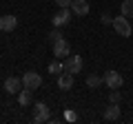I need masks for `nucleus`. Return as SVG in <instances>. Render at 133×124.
<instances>
[{
  "label": "nucleus",
  "mask_w": 133,
  "mask_h": 124,
  "mask_svg": "<svg viewBox=\"0 0 133 124\" xmlns=\"http://www.w3.org/2000/svg\"><path fill=\"white\" fill-rule=\"evenodd\" d=\"M113 29L118 31V36H122V38H131V33H133V27H131V22H129V18L127 16H115L113 18Z\"/></svg>",
  "instance_id": "1"
},
{
  "label": "nucleus",
  "mask_w": 133,
  "mask_h": 124,
  "mask_svg": "<svg viewBox=\"0 0 133 124\" xmlns=\"http://www.w3.org/2000/svg\"><path fill=\"white\" fill-rule=\"evenodd\" d=\"M40 84H42V78H40V73H36V71H27V73L22 75V86H24V89L36 91V89H40Z\"/></svg>",
  "instance_id": "2"
},
{
  "label": "nucleus",
  "mask_w": 133,
  "mask_h": 124,
  "mask_svg": "<svg viewBox=\"0 0 133 124\" xmlns=\"http://www.w3.org/2000/svg\"><path fill=\"white\" fill-rule=\"evenodd\" d=\"M64 71L73 73V75L80 73V71H82V58H80V56H71V53H69V56L64 58Z\"/></svg>",
  "instance_id": "3"
},
{
  "label": "nucleus",
  "mask_w": 133,
  "mask_h": 124,
  "mask_svg": "<svg viewBox=\"0 0 133 124\" xmlns=\"http://www.w3.org/2000/svg\"><path fill=\"white\" fill-rule=\"evenodd\" d=\"M104 84L109 86V89H120V86L124 84V80H122V75H120L118 71H113V69H111V71H107L104 75Z\"/></svg>",
  "instance_id": "4"
},
{
  "label": "nucleus",
  "mask_w": 133,
  "mask_h": 124,
  "mask_svg": "<svg viewBox=\"0 0 133 124\" xmlns=\"http://www.w3.org/2000/svg\"><path fill=\"white\" fill-rule=\"evenodd\" d=\"M71 7H60L58 9V13L53 16V24L56 27H64V24H69V20H71Z\"/></svg>",
  "instance_id": "5"
},
{
  "label": "nucleus",
  "mask_w": 133,
  "mask_h": 124,
  "mask_svg": "<svg viewBox=\"0 0 133 124\" xmlns=\"http://www.w3.org/2000/svg\"><path fill=\"white\" fill-rule=\"evenodd\" d=\"M33 122H49V106L44 102H38L36 109H33Z\"/></svg>",
  "instance_id": "6"
},
{
  "label": "nucleus",
  "mask_w": 133,
  "mask_h": 124,
  "mask_svg": "<svg viewBox=\"0 0 133 124\" xmlns=\"http://www.w3.org/2000/svg\"><path fill=\"white\" fill-rule=\"evenodd\" d=\"M69 53H71V44L66 42L64 38H60L58 42H53V56L56 58H66Z\"/></svg>",
  "instance_id": "7"
},
{
  "label": "nucleus",
  "mask_w": 133,
  "mask_h": 124,
  "mask_svg": "<svg viewBox=\"0 0 133 124\" xmlns=\"http://www.w3.org/2000/svg\"><path fill=\"white\" fill-rule=\"evenodd\" d=\"M22 89H24V86H22V80H20V78L11 75V78H7V80H5V91H7V93H11V95H14V93H20Z\"/></svg>",
  "instance_id": "8"
},
{
  "label": "nucleus",
  "mask_w": 133,
  "mask_h": 124,
  "mask_svg": "<svg viewBox=\"0 0 133 124\" xmlns=\"http://www.w3.org/2000/svg\"><path fill=\"white\" fill-rule=\"evenodd\" d=\"M18 27V18L16 16H2L0 18V31H14V29Z\"/></svg>",
  "instance_id": "9"
},
{
  "label": "nucleus",
  "mask_w": 133,
  "mask_h": 124,
  "mask_svg": "<svg viewBox=\"0 0 133 124\" xmlns=\"http://www.w3.org/2000/svg\"><path fill=\"white\" fill-rule=\"evenodd\" d=\"M58 86H60L62 91H69L73 86V73H69V71L60 73V75H58Z\"/></svg>",
  "instance_id": "10"
},
{
  "label": "nucleus",
  "mask_w": 133,
  "mask_h": 124,
  "mask_svg": "<svg viewBox=\"0 0 133 124\" xmlns=\"http://www.w3.org/2000/svg\"><path fill=\"white\" fill-rule=\"evenodd\" d=\"M71 11L76 16H87L89 13V2H87V0H73L71 2Z\"/></svg>",
  "instance_id": "11"
},
{
  "label": "nucleus",
  "mask_w": 133,
  "mask_h": 124,
  "mask_svg": "<svg viewBox=\"0 0 133 124\" xmlns=\"http://www.w3.org/2000/svg\"><path fill=\"white\" fill-rule=\"evenodd\" d=\"M118 118H120V106L111 102V104H109V109L104 111V120H109V122H115Z\"/></svg>",
  "instance_id": "12"
},
{
  "label": "nucleus",
  "mask_w": 133,
  "mask_h": 124,
  "mask_svg": "<svg viewBox=\"0 0 133 124\" xmlns=\"http://www.w3.org/2000/svg\"><path fill=\"white\" fill-rule=\"evenodd\" d=\"M31 93H33V91H29V89H24V91H20V93H18V102H20V106H29V104L33 102Z\"/></svg>",
  "instance_id": "13"
},
{
  "label": "nucleus",
  "mask_w": 133,
  "mask_h": 124,
  "mask_svg": "<svg viewBox=\"0 0 133 124\" xmlns=\"http://www.w3.org/2000/svg\"><path fill=\"white\" fill-rule=\"evenodd\" d=\"M120 11H122V16H127V18H133V0H124L122 5H120Z\"/></svg>",
  "instance_id": "14"
},
{
  "label": "nucleus",
  "mask_w": 133,
  "mask_h": 124,
  "mask_svg": "<svg viewBox=\"0 0 133 124\" xmlns=\"http://www.w3.org/2000/svg\"><path fill=\"white\" fill-rule=\"evenodd\" d=\"M64 71V62H60V58H56V60L51 62V64H49V73H62Z\"/></svg>",
  "instance_id": "15"
},
{
  "label": "nucleus",
  "mask_w": 133,
  "mask_h": 124,
  "mask_svg": "<svg viewBox=\"0 0 133 124\" xmlns=\"http://www.w3.org/2000/svg\"><path fill=\"white\" fill-rule=\"evenodd\" d=\"M87 84H89L91 89H95V86L104 84V78H100V75H89V78H87Z\"/></svg>",
  "instance_id": "16"
},
{
  "label": "nucleus",
  "mask_w": 133,
  "mask_h": 124,
  "mask_svg": "<svg viewBox=\"0 0 133 124\" xmlns=\"http://www.w3.org/2000/svg\"><path fill=\"white\" fill-rule=\"evenodd\" d=\"M60 38H62V33H60V31H58V27H56V29H53V31H51V33H49V42L53 44V42H58V40H60Z\"/></svg>",
  "instance_id": "17"
},
{
  "label": "nucleus",
  "mask_w": 133,
  "mask_h": 124,
  "mask_svg": "<svg viewBox=\"0 0 133 124\" xmlns=\"http://www.w3.org/2000/svg\"><path fill=\"white\" fill-rule=\"evenodd\" d=\"M109 100L113 102V104H118V102H120V91H118V89H111V93H109Z\"/></svg>",
  "instance_id": "18"
},
{
  "label": "nucleus",
  "mask_w": 133,
  "mask_h": 124,
  "mask_svg": "<svg viewBox=\"0 0 133 124\" xmlns=\"http://www.w3.org/2000/svg\"><path fill=\"white\" fill-rule=\"evenodd\" d=\"M71 2H73V0H56L58 7H71Z\"/></svg>",
  "instance_id": "19"
},
{
  "label": "nucleus",
  "mask_w": 133,
  "mask_h": 124,
  "mask_svg": "<svg viewBox=\"0 0 133 124\" xmlns=\"http://www.w3.org/2000/svg\"><path fill=\"white\" fill-rule=\"evenodd\" d=\"M111 22H113V18H111L109 13H104V16H102V24H111Z\"/></svg>",
  "instance_id": "20"
}]
</instances>
